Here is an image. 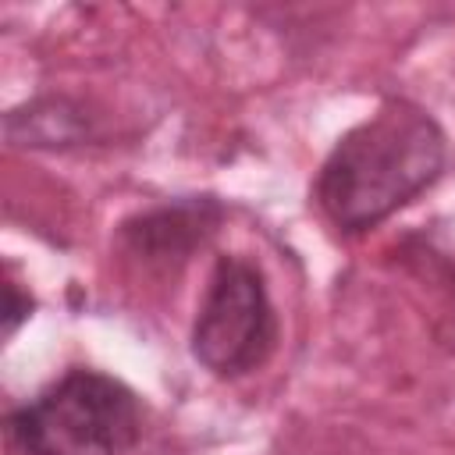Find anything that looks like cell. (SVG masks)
Here are the masks:
<instances>
[{
  "label": "cell",
  "instance_id": "obj_1",
  "mask_svg": "<svg viewBox=\"0 0 455 455\" xmlns=\"http://www.w3.org/2000/svg\"><path fill=\"white\" fill-rule=\"evenodd\" d=\"M441 167L444 132L437 121L405 100H387L338 139L323 160L316 199L341 231H366L416 199Z\"/></svg>",
  "mask_w": 455,
  "mask_h": 455
},
{
  "label": "cell",
  "instance_id": "obj_2",
  "mask_svg": "<svg viewBox=\"0 0 455 455\" xmlns=\"http://www.w3.org/2000/svg\"><path fill=\"white\" fill-rule=\"evenodd\" d=\"M25 455H124L142 430L139 398L96 370H68L11 419Z\"/></svg>",
  "mask_w": 455,
  "mask_h": 455
},
{
  "label": "cell",
  "instance_id": "obj_3",
  "mask_svg": "<svg viewBox=\"0 0 455 455\" xmlns=\"http://www.w3.org/2000/svg\"><path fill=\"white\" fill-rule=\"evenodd\" d=\"M274 341L277 320L263 274L242 256H220L192 327L196 359L217 377H242L270 355Z\"/></svg>",
  "mask_w": 455,
  "mask_h": 455
},
{
  "label": "cell",
  "instance_id": "obj_4",
  "mask_svg": "<svg viewBox=\"0 0 455 455\" xmlns=\"http://www.w3.org/2000/svg\"><path fill=\"white\" fill-rule=\"evenodd\" d=\"M217 213L220 210L210 199H192V203L153 210V213L124 224V235H128L132 249L142 256H153V259L185 256L196 242H203V235L210 231Z\"/></svg>",
  "mask_w": 455,
  "mask_h": 455
},
{
  "label": "cell",
  "instance_id": "obj_5",
  "mask_svg": "<svg viewBox=\"0 0 455 455\" xmlns=\"http://www.w3.org/2000/svg\"><path fill=\"white\" fill-rule=\"evenodd\" d=\"M28 309H32V302L21 299L14 284H7V288H4V334H11V331L18 327V320L28 316Z\"/></svg>",
  "mask_w": 455,
  "mask_h": 455
}]
</instances>
